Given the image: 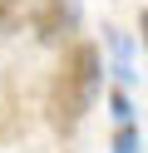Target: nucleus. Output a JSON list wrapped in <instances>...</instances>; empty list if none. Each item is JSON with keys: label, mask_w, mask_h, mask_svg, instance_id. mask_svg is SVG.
Instances as JSON below:
<instances>
[{"label": "nucleus", "mask_w": 148, "mask_h": 153, "mask_svg": "<svg viewBox=\"0 0 148 153\" xmlns=\"http://www.w3.org/2000/svg\"><path fill=\"white\" fill-rule=\"evenodd\" d=\"M20 5H25V0H0V35L20 30Z\"/></svg>", "instance_id": "5"}, {"label": "nucleus", "mask_w": 148, "mask_h": 153, "mask_svg": "<svg viewBox=\"0 0 148 153\" xmlns=\"http://www.w3.org/2000/svg\"><path fill=\"white\" fill-rule=\"evenodd\" d=\"M109 45H114V69H118V79L128 84V79L138 74V69H133V50H128V35L114 30V35H109Z\"/></svg>", "instance_id": "3"}, {"label": "nucleus", "mask_w": 148, "mask_h": 153, "mask_svg": "<svg viewBox=\"0 0 148 153\" xmlns=\"http://www.w3.org/2000/svg\"><path fill=\"white\" fill-rule=\"evenodd\" d=\"M109 109H114V119H118V123H128V119H133V104H128V94H123V89H114V94H109Z\"/></svg>", "instance_id": "6"}, {"label": "nucleus", "mask_w": 148, "mask_h": 153, "mask_svg": "<svg viewBox=\"0 0 148 153\" xmlns=\"http://www.w3.org/2000/svg\"><path fill=\"white\" fill-rule=\"evenodd\" d=\"M138 123L128 119V123H118V133H114V153H138Z\"/></svg>", "instance_id": "4"}, {"label": "nucleus", "mask_w": 148, "mask_h": 153, "mask_svg": "<svg viewBox=\"0 0 148 153\" xmlns=\"http://www.w3.org/2000/svg\"><path fill=\"white\" fill-rule=\"evenodd\" d=\"M30 25L45 45H59L79 30V0H35L30 5Z\"/></svg>", "instance_id": "2"}, {"label": "nucleus", "mask_w": 148, "mask_h": 153, "mask_svg": "<svg viewBox=\"0 0 148 153\" xmlns=\"http://www.w3.org/2000/svg\"><path fill=\"white\" fill-rule=\"evenodd\" d=\"M99 79H104V54H99L94 40H74L59 59L54 79H49V128L54 133H74L84 123V114L94 109V94H99Z\"/></svg>", "instance_id": "1"}, {"label": "nucleus", "mask_w": 148, "mask_h": 153, "mask_svg": "<svg viewBox=\"0 0 148 153\" xmlns=\"http://www.w3.org/2000/svg\"><path fill=\"white\" fill-rule=\"evenodd\" d=\"M138 40H143V50H148V10L138 15Z\"/></svg>", "instance_id": "7"}]
</instances>
